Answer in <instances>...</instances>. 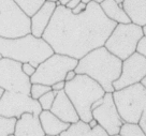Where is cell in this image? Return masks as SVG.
<instances>
[{"label":"cell","mask_w":146,"mask_h":136,"mask_svg":"<svg viewBox=\"0 0 146 136\" xmlns=\"http://www.w3.org/2000/svg\"><path fill=\"white\" fill-rule=\"evenodd\" d=\"M75 76H76V72H75V70H71V71H69V72L67 73L64 82H70V81L74 79V77Z\"/></svg>","instance_id":"cell-31"},{"label":"cell","mask_w":146,"mask_h":136,"mask_svg":"<svg viewBox=\"0 0 146 136\" xmlns=\"http://www.w3.org/2000/svg\"><path fill=\"white\" fill-rule=\"evenodd\" d=\"M42 107L39 101L22 92L5 91L0 99V116L19 119L24 113H32L39 116Z\"/></svg>","instance_id":"cell-10"},{"label":"cell","mask_w":146,"mask_h":136,"mask_svg":"<svg viewBox=\"0 0 146 136\" xmlns=\"http://www.w3.org/2000/svg\"><path fill=\"white\" fill-rule=\"evenodd\" d=\"M57 8L56 2L45 1L44 5L33 14L31 19V34L36 38H42L43 33L53 17L55 10Z\"/></svg>","instance_id":"cell-14"},{"label":"cell","mask_w":146,"mask_h":136,"mask_svg":"<svg viewBox=\"0 0 146 136\" xmlns=\"http://www.w3.org/2000/svg\"><path fill=\"white\" fill-rule=\"evenodd\" d=\"M57 93H58L57 91L50 90V91H48V92H46L45 94L42 95L41 98L38 100L39 103H40V105H41L42 110H50Z\"/></svg>","instance_id":"cell-23"},{"label":"cell","mask_w":146,"mask_h":136,"mask_svg":"<svg viewBox=\"0 0 146 136\" xmlns=\"http://www.w3.org/2000/svg\"><path fill=\"white\" fill-rule=\"evenodd\" d=\"M52 90V86L43 85V84H32L30 89V96L35 100H39L43 94Z\"/></svg>","instance_id":"cell-24"},{"label":"cell","mask_w":146,"mask_h":136,"mask_svg":"<svg viewBox=\"0 0 146 136\" xmlns=\"http://www.w3.org/2000/svg\"><path fill=\"white\" fill-rule=\"evenodd\" d=\"M14 1L29 17L36 14V11L45 2V0H14Z\"/></svg>","instance_id":"cell-20"},{"label":"cell","mask_w":146,"mask_h":136,"mask_svg":"<svg viewBox=\"0 0 146 136\" xmlns=\"http://www.w3.org/2000/svg\"><path fill=\"white\" fill-rule=\"evenodd\" d=\"M45 1H52V2H56V1H58V0H45Z\"/></svg>","instance_id":"cell-43"},{"label":"cell","mask_w":146,"mask_h":136,"mask_svg":"<svg viewBox=\"0 0 146 136\" xmlns=\"http://www.w3.org/2000/svg\"><path fill=\"white\" fill-rule=\"evenodd\" d=\"M140 84H141L142 86H143L146 89V75L144 77H143V78H142V81L140 82Z\"/></svg>","instance_id":"cell-34"},{"label":"cell","mask_w":146,"mask_h":136,"mask_svg":"<svg viewBox=\"0 0 146 136\" xmlns=\"http://www.w3.org/2000/svg\"><path fill=\"white\" fill-rule=\"evenodd\" d=\"M139 124H140V127H142V130L145 132V134H146V105H145V107H144L143 113H142V116H141L140 121H139Z\"/></svg>","instance_id":"cell-28"},{"label":"cell","mask_w":146,"mask_h":136,"mask_svg":"<svg viewBox=\"0 0 146 136\" xmlns=\"http://www.w3.org/2000/svg\"><path fill=\"white\" fill-rule=\"evenodd\" d=\"M23 62L3 58L0 60V87L5 91L22 92L30 95V77L23 72Z\"/></svg>","instance_id":"cell-9"},{"label":"cell","mask_w":146,"mask_h":136,"mask_svg":"<svg viewBox=\"0 0 146 136\" xmlns=\"http://www.w3.org/2000/svg\"><path fill=\"white\" fill-rule=\"evenodd\" d=\"M9 136H15V135H14V134H11V135H9Z\"/></svg>","instance_id":"cell-45"},{"label":"cell","mask_w":146,"mask_h":136,"mask_svg":"<svg viewBox=\"0 0 146 136\" xmlns=\"http://www.w3.org/2000/svg\"><path fill=\"white\" fill-rule=\"evenodd\" d=\"M123 9L131 23L141 27L146 25V0H125Z\"/></svg>","instance_id":"cell-17"},{"label":"cell","mask_w":146,"mask_h":136,"mask_svg":"<svg viewBox=\"0 0 146 136\" xmlns=\"http://www.w3.org/2000/svg\"><path fill=\"white\" fill-rule=\"evenodd\" d=\"M56 5H57V7H59V5H61V2H60L59 0H58V1H56Z\"/></svg>","instance_id":"cell-41"},{"label":"cell","mask_w":146,"mask_h":136,"mask_svg":"<svg viewBox=\"0 0 146 136\" xmlns=\"http://www.w3.org/2000/svg\"><path fill=\"white\" fill-rule=\"evenodd\" d=\"M81 2V0H69L68 2L66 3V8L67 9H70V10H73L76 5H78V3Z\"/></svg>","instance_id":"cell-30"},{"label":"cell","mask_w":146,"mask_h":136,"mask_svg":"<svg viewBox=\"0 0 146 136\" xmlns=\"http://www.w3.org/2000/svg\"><path fill=\"white\" fill-rule=\"evenodd\" d=\"M81 1H82V2H84V3H86V5H88V3H89V2H91L92 0H81Z\"/></svg>","instance_id":"cell-39"},{"label":"cell","mask_w":146,"mask_h":136,"mask_svg":"<svg viewBox=\"0 0 146 136\" xmlns=\"http://www.w3.org/2000/svg\"><path fill=\"white\" fill-rule=\"evenodd\" d=\"M39 119L45 135L59 136L70 127V123L60 120L50 110H42L41 114L39 115Z\"/></svg>","instance_id":"cell-16"},{"label":"cell","mask_w":146,"mask_h":136,"mask_svg":"<svg viewBox=\"0 0 146 136\" xmlns=\"http://www.w3.org/2000/svg\"><path fill=\"white\" fill-rule=\"evenodd\" d=\"M3 58H5V57H3V55L1 54V53H0V60L1 59H3Z\"/></svg>","instance_id":"cell-42"},{"label":"cell","mask_w":146,"mask_h":136,"mask_svg":"<svg viewBox=\"0 0 146 136\" xmlns=\"http://www.w3.org/2000/svg\"><path fill=\"white\" fill-rule=\"evenodd\" d=\"M103 13L109 17L111 20L116 24H129L131 23L130 18L128 17L127 13L125 12L123 7L118 5L115 0H104L100 5Z\"/></svg>","instance_id":"cell-19"},{"label":"cell","mask_w":146,"mask_h":136,"mask_svg":"<svg viewBox=\"0 0 146 136\" xmlns=\"http://www.w3.org/2000/svg\"><path fill=\"white\" fill-rule=\"evenodd\" d=\"M3 93H5V89H3V88H1V87H0V99H1V96H2V95H3Z\"/></svg>","instance_id":"cell-36"},{"label":"cell","mask_w":146,"mask_h":136,"mask_svg":"<svg viewBox=\"0 0 146 136\" xmlns=\"http://www.w3.org/2000/svg\"><path fill=\"white\" fill-rule=\"evenodd\" d=\"M31 33V19L14 0H0V36L18 39Z\"/></svg>","instance_id":"cell-5"},{"label":"cell","mask_w":146,"mask_h":136,"mask_svg":"<svg viewBox=\"0 0 146 136\" xmlns=\"http://www.w3.org/2000/svg\"><path fill=\"white\" fill-rule=\"evenodd\" d=\"M102 103H103V98L98 99L97 101H95V102L92 103V105H91V110H92V109H95V108H97V107H99Z\"/></svg>","instance_id":"cell-32"},{"label":"cell","mask_w":146,"mask_h":136,"mask_svg":"<svg viewBox=\"0 0 146 136\" xmlns=\"http://www.w3.org/2000/svg\"><path fill=\"white\" fill-rule=\"evenodd\" d=\"M15 136H45L39 116L32 113H24L17 119L14 130Z\"/></svg>","instance_id":"cell-15"},{"label":"cell","mask_w":146,"mask_h":136,"mask_svg":"<svg viewBox=\"0 0 146 136\" xmlns=\"http://www.w3.org/2000/svg\"><path fill=\"white\" fill-rule=\"evenodd\" d=\"M78 60L67 55L54 54L39 64L35 74L30 77L31 84H43L53 86L55 83L62 82L69 71L74 70Z\"/></svg>","instance_id":"cell-8"},{"label":"cell","mask_w":146,"mask_h":136,"mask_svg":"<svg viewBox=\"0 0 146 136\" xmlns=\"http://www.w3.org/2000/svg\"><path fill=\"white\" fill-rule=\"evenodd\" d=\"M137 51L139 54L143 55L146 58V36H143L141 40H140L137 47Z\"/></svg>","instance_id":"cell-26"},{"label":"cell","mask_w":146,"mask_h":136,"mask_svg":"<svg viewBox=\"0 0 146 136\" xmlns=\"http://www.w3.org/2000/svg\"><path fill=\"white\" fill-rule=\"evenodd\" d=\"M146 75V58L135 51L126 60H123L121 74L113 83L115 90H120L126 87L139 84Z\"/></svg>","instance_id":"cell-12"},{"label":"cell","mask_w":146,"mask_h":136,"mask_svg":"<svg viewBox=\"0 0 146 136\" xmlns=\"http://www.w3.org/2000/svg\"><path fill=\"white\" fill-rule=\"evenodd\" d=\"M143 33H144V36H146V25L145 26H143Z\"/></svg>","instance_id":"cell-40"},{"label":"cell","mask_w":146,"mask_h":136,"mask_svg":"<svg viewBox=\"0 0 146 136\" xmlns=\"http://www.w3.org/2000/svg\"><path fill=\"white\" fill-rule=\"evenodd\" d=\"M64 92L74 105L80 119L87 123L92 119V103L105 94L104 89L85 74H76L74 79L66 82Z\"/></svg>","instance_id":"cell-4"},{"label":"cell","mask_w":146,"mask_h":136,"mask_svg":"<svg viewBox=\"0 0 146 136\" xmlns=\"http://www.w3.org/2000/svg\"><path fill=\"white\" fill-rule=\"evenodd\" d=\"M22 69H23V72L29 77H31L36 72V68L29 62H24L23 65H22Z\"/></svg>","instance_id":"cell-25"},{"label":"cell","mask_w":146,"mask_h":136,"mask_svg":"<svg viewBox=\"0 0 146 136\" xmlns=\"http://www.w3.org/2000/svg\"><path fill=\"white\" fill-rule=\"evenodd\" d=\"M16 118H7L0 116V136H9L14 134Z\"/></svg>","instance_id":"cell-22"},{"label":"cell","mask_w":146,"mask_h":136,"mask_svg":"<svg viewBox=\"0 0 146 136\" xmlns=\"http://www.w3.org/2000/svg\"><path fill=\"white\" fill-rule=\"evenodd\" d=\"M92 118L98 121V124L104 129L109 135L118 134L123 121L119 115L117 107L115 105L113 93L105 92L103 96V103L91 110Z\"/></svg>","instance_id":"cell-11"},{"label":"cell","mask_w":146,"mask_h":136,"mask_svg":"<svg viewBox=\"0 0 146 136\" xmlns=\"http://www.w3.org/2000/svg\"><path fill=\"white\" fill-rule=\"evenodd\" d=\"M92 1H94V2H96V3H98V5H101L104 0H92Z\"/></svg>","instance_id":"cell-37"},{"label":"cell","mask_w":146,"mask_h":136,"mask_svg":"<svg viewBox=\"0 0 146 136\" xmlns=\"http://www.w3.org/2000/svg\"><path fill=\"white\" fill-rule=\"evenodd\" d=\"M123 60L110 53L104 46L89 51L78 60L76 74H85L100 85L105 92L115 91L113 83L121 74Z\"/></svg>","instance_id":"cell-2"},{"label":"cell","mask_w":146,"mask_h":136,"mask_svg":"<svg viewBox=\"0 0 146 136\" xmlns=\"http://www.w3.org/2000/svg\"><path fill=\"white\" fill-rule=\"evenodd\" d=\"M50 112L54 115H56L60 120H62L67 123H70V124L78 122V120H81L74 105L70 101L64 90H61L57 93L54 103H53V106L50 108Z\"/></svg>","instance_id":"cell-13"},{"label":"cell","mask_w":146,"mask_h":136,"mask_svg":"<svg viewBox=\"0 0 146 136\" xmlns=\"http://www.w3.org/2000/svg\"><path fill=\"white\" fill-rule=\"evenodd\" d=\"M64 86H66V82H64V81H62V82L55 83L54 85L52 86V90L59 92V91H61V90H64Z\"/></svg>","instance_id":"cell-29"},{"label":"cell","mask_w":146,"mask_h":136,"mask_svg":"<svg viewBox=\"0 0 146 136\" xmlns=\"http://www.w3.org/2000/svg\"><path fill=\"white\" fill-rule=\"evenodd\" d=\"M110 136H121V135H120V134L118 133V134H114V135H110Z\"/></svg>","instance_id":"cell-44"},{"label":"cell","mask_w":146,"mask_h":136,"mask_svg":"<svg viewBox=\"0 0 146 136\" xmlns=\"http://www.w3.org/2000/svg\"><path fill=\"white\" fill-rule=\"evenodd\" d=\"M88 124H89V127H97V125H98V121H97L96 119L92 118L90 121L88 122Z\"/></svg>","instance_id":"cell-33"},{"label":"cell","mask_w":146,"mask_h":136,"mask_svg":"<svg viewBox=\"0 0 146 136\" xmlns=\"http://www.w3.org/2000/svg\"><path fill=\"white\" fill-rule=\"evenodd\" d=\"M115 105L125 122L139 123L146 105V89L141 84H134L113 92Z\"/></svg>","instance_id":"cell-7"},{"label":"cell","mask_w":146,"mask_h":136,"mask_svg":"<svg viewBox=\"0 0 146 136\" xmlns=\"http://www.w3.org/2000/svg\"><path fill=\"white\" fill-rule=\"evenodd\" d=\"M119 134L121 136H146L139 123L125 122L120 127Z\"/></svg>","instance_id":"cell-21"},{"label":"cell","mask_w":146,"mask_h":136,"mask_svg":"<svg viewBox=\"0 0 146 136\" xmlns=\"http://www.w3.org/2000/svg\"><path fill=\"white\" fill-rule=\"evenodd\" d=\"M0 53L5 58L29 62L35 68L54 54V50L43 38H36L30 33L18 39L0 36Z\"/></svg>","instance_id":"cell-3"},{"label":"cell","mask_w":146,"mask_h":136,"mask_svg":"<svg viewBox=\"0 0 146 136\" xmlns=\"http://www.w3.org/2000/svg\"><path fill=\"white\" fill-rule=\"evenodd\" d=\"M116 25L94 1L78 15L61 5L56 8L42 38L54 53L80 60L91 50L104 46Z\"/></svg>","instance_id":"cell-1"},{"label":"cell","mask_w":146,"mask_h":136,"mask_svg":"<svg viewBox=\"0 0 146 136\" xmlns=\"http://www.w3.org/2000/svg\"><path fill=\"white\" fill-rule=\"evenodd\" d=\"M59 1L61 2V5H66V3L68 2L69 0H59Z\"/></svg>","instance_id":"cell-38"},{"label":"cell","mask_w":146,"mask_h":136,"mask_svg":"<svg viewBox=\"0 0 146 136\" xmlns=\"http://www.w3.org/2000/svg\"><path fill=\"white\" fill-rule=\"evenodd\" d=\"M123 1H125V0H115V2H116L118 5H120V7H123Z\"/></svg>","instance_id":"cell-35"},{"label":"cell","mask_w":146,"mask_h":136,"mask_svg":"<svg viewBox=\"0 0 146 136\" xmlns=\"http://www.w3.org/2000/svg\"><path fill=\"white\" fill-rule=\"evenodd\" d=\"M144 36L143 28L133 23L117 24L104 43V47L110 53L126 60L137 51L139 42Z\"/></svg>","instance_id":"cell-6"},{"label":"cell","mask_w":146,"mask_h":136,"mask_svg":"<svg viewBox=\"0 0 146 136\" xmlns=\"http://www.w3.org/2000/svg\"><path fill=\"white\" fill-rule=\"evenodd\" d=\"M45 136H52V135H45Z\"/></svg>","instance_id":"cell-46"},{"label":"cell","mask_w":146,"mask_h":136,"mask_svg":"<svg viewBox=\"0 0 146 136\" xmlns=\"http://www.w3.org/2000/svg\"><path fill=\"white\" fill-rule=\"evenodd\" d=\"M86 8H87L86 3H84V2H82V1H81V2L78 3V5H76L74 9L71 10V12H72L73 14H75V15H78V14L83 13V12L86 10Z\"/></svg>","instance_id":"cell-27"},{"label":"cell","mask_w":146,"mask_h":136,"mask_svg":"<svg viewBox=\"0 0 146 136\" xmlns=\"http://www.w3.org/2000/svg\"><path fill=\"white\" fill-rule=\"evenodd\" d=\"M59 136H110L101 125L90 127L87 122L78 120V122L71 123L70 127L62 132Z\"/></svg>","instance_id":"cell-18"}]
</instances>
